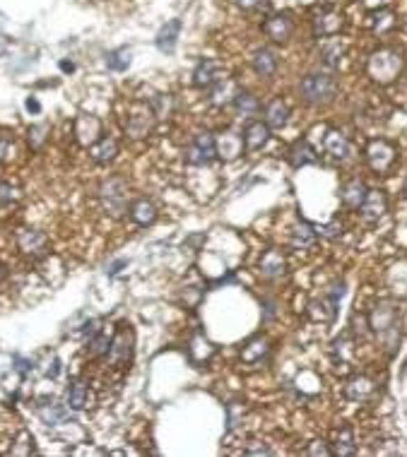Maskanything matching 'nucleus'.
<instances>
[{
	"label": "nucleus",
	"instance_id": "obj_41",
	"mask_svg": "<svg viewBox=\"0 0 407 457\" xmlns=\"http://www.w3.org/2000/svg\"><path fill=\"white\" fill-rule=\"evenodd\" d=\"M227 412H229V419H227V424H229V426H227V428H229V431H234V428L239 426V419L244 417V407H241V404H237V402H234V404H229V409H227Z\"/></svg>",
	"mask_w": 407,
	"mask_h": 457
},
{
	"label": "nucleus",
	"instance_id": "obj_40",
	"mask_svg": "<svg viewBox=\"0 0 407 457\" xmlns=\"http://www.w3.org/2000/svg\"><path fill=\"white\" fill-rule=\"evenodd\" d=\"M316 231H318V236H323V239H337V236H342L344 227H342L340 219H333L330 224H326V227H318Z\"/></svg>",
	"mask_w": 407,
	"mask_h": 457
},
{
	"label": "nucleus",
	"instance_id": "obj_3",
	"mask_svg": "<svg viewBox=\"0 0 407 457\" xmlns=\"http://www.w3.org/2000/svg\"><path fill=\"white\" fill-rule=\"evenodd\" d=\"M337 94V80L330 72H311L299 82V97L309 106H328Z\"/></svg>",
	"mask_w": 407,
	"mask_h": 457
},
{
	"label": "nucleus",
	"instance_id": "obj_24",
	"mask_svg": "<svg viewBox=\"0 0 407 457\" xmlns=\"http://www.w3.org/2000/svg\"><path fill=\"white\" fill-rule=\"evenodd\" d=\"M179 34H181V19H169V22L159 29V34H157V49H159L161 54H171V51L176 49Z\"/></svg>",
	"mask_w": 407,
	"mask_h": 457
},
{
	"label": "nucleus",
	"instance_id": "obj_13",
	"mask_svg": "<svg viewBox=\"0 0 407 457\" xmlns=\"http://www.w3.org/2000/svg\"><path fill=\"white\" fill-rule=\"evenodd\" d=\"M241 138H244V150L246 152L263 150V147L268 145V140H270L268 123H263V120H250L246 128H244Z\"/></svg>",
	"mask_w": 407,
	"mask_h": 457
},
{
	"label": "nucleus",
	"instance_id": "obj_9",
	"mask_svg": "<svg viewBox=\"0 0 407 457\" xmlns=\"http://www.w3.org/2000/svg\"><path fill=\"white\" fill-rule=\"evenodd\" d=\"M17 248L31 260H41L49 253V239L36 229H22L17 234Z\"/></svg>",
	"mask_w": 407,
	"mask_h": 457
},
{
	"label": "nucleus",
	"instance_id": "obj_4",
	"mask_svg": "<svg viewBox=\"0 0 407 457\" xmlns=\"http://www.w3.org/2000/svg\"><path fill=\"white\" fill-rule=\"evenodd\" d=\"M99 200H102V207L106 209V214H111L113 219L123 217L128 212V202H130L128 183L118 176L106 178L102 183V188H99Z\"/></svg>",
	"mask_w": 407,
	"mask_h": 457
},
{
	"label": "nucleus",
	"instance_id": "obj_16",
	"mask_svg": "<svg viewBox=\"0 0 407 457\" xmlns=\"http://www.w3.org/2000/svg\"><path fill=\"white\" fill-rule=\"evenodd\" d=\"M323 145H326V152L335 161H347L349 154H352V143H349V138L342 130H328L326 143Z\"/></svg>",
	"mask_w": 407,
	"mask_h": 457
},
{
	"label": "nucleus",
	"instance_id": "obj_23",
	"mask_svg": "<svg viewBox=\"0 0 407 457\" xmlns=\"http://www.w3.org/2000/svg\"><path fill=\"white\" fill-rule=\"evenodd\" d=\"M65 402H67V407L70 409H87L90 407V387H87V383L80 380V378L70 380L67 392H65Z\"/></svg>",
	"mask_w": 407,
	"mask_h": 457
},
{
	"label": "nucleus",
	"instance_id": "obj_45",
	"mask_svg": "<svg viewBox=\"0 0 407 457\" xmlns=\"http://www.w3.org/2000/svg\"><path fill=\"white\" fill-rule=\"evenodd\" d=\"M13 152V143H10L8 135H0V161H5Z\"/></svg>",
	"mask_w": 407,
	"mask_h": 457
},
{
	"label": "nucleus",
	"instance_id": "obj_8",
	"mask_svg": "<svg viewBox=\"0 0 407 457\" xmlns=\"http://www.w3.org/2000/svg\"><path fill=\"white\" fill-rule=\"evenodd\" d=\"M130 356H133V332H130V328L121 325V330L113 335L106 359L111 366H128Z\"/></svg>",
	"mask_w": 407,
	"mask_h": 457
},
{
	"label": "nucleus",
	"instance_id": "obj_31",
	"mask_svg": "<svg viewBox=\"0 0 407 457\" xmlns=\"http://www.w3.org/2000/svg\"><path fill=\"white\" fill-rule=\"evenodd\" d=\"M237 94H239V89L234 85V80H219L217 85L210 87V102L215 104V106H224V104L234 102Z\"/></svg>",
	"mask_w": 407,
	"mask_h": 457
},
{
	"label": "nucleus",
	"instance_id": "obj_34",
	"mask_svg": "<svg viewBox=\"0 0 407 457\" xmlns=\"http://www.w3.org/2000/svg\"><path fill=\"white\" fill-rule=\"evenodd\" d=\"M39 417L44 419V424H49V426H58V424L65 422L67 409L56 402H44V404H39Z\"/></svg>",
	"mask_w": 407,
	"mask_h": 457
},
{
	"label": "nucleus",
	"instance_id": "obj_1",
	"mask_svg": "<svg viewBox=\"0 0 407 457\" xmlns=\"http://www.w3.org/2000/svg\"><path fill=\"white\" fill-rule=\"evenodd\" d=\"M369 328L378 335L381 344L393 354L400 344V311L393 301H378L369 311Z\"/></svg>",
	"mask_w": 407,
	"mask_h": 457
},
{
	"label": "nucleus",
	"instance_id": "obj_7",
	"mask_svg": "<svg viewBox=\"0 0 407 457\" xmlns=\"http://www.w3.org/2000/svg\"><path fill=\"white\" fill-rule=\"evenodd\" d=\"M154 111L147 106H135L133 111H130L128 120H125V133L130 135L133 140H143L147 138L150 133H152L154 128Z\"/></svg>",
	"mask_w": 407,
	"mask_h": 457
},
{
	"label": "nucleus",
	"instance_id": "obj_51",
	"mask_svg": "<svg viewBox=\"0 0 407 457\" xmlns=\"http://www.w3.org/2000/svg\"><path fill=\"white\" fill-rule=\"evenodd\" d=\"M27 109H29V111H34V113H39V111H41L39 102H36V99H31V97L27 99Z\"/></svg>",
	"mask_w": 407,
	"mask_h": 457
},
{
	"label": "nucleus",
	"instance_id": "obj_53",
	"mask_svg": "<svg viewBox=\"0 0 407 457\" xmlns=\"http://www.w3.org/2000/svg\"><path fill=\"white\" fill-rule=\"evenodd\" d=\"M3 277H5V272H3V267H0V282H3Z\"/></svg>",
	"mask_w": 407,
	"mask_h": 457
},
{
	"label": "nucleus",
	"instance_id": "obj_39",
	"mask_svg": "<svg viewBox=\"0 0 407 457\" xmlns=\"http://www.w3.org/2000/svg\"><path fill=\"white\" fill-rule=\"evenodd\" d=\"M106 65H109V70H125V67L130 65V51L128 49H116V51H111V54L106 56Z\"/></svg>",
	"mask_w": 407,
	"mask_h": 457
},
{
	"label": "nucleus",
	"instance_id": "obj_21",
	"mask_svg": "<svg viewBox=\"0 0 407 457\" xmlns=\"http://www.w3.org/2000/svg\"><path fill=\"white\" fill-rule=\"evenodd\" d=\"M367 191L369 188L364 186V181H359V178H352V181H347L342 186L340 191V200L347 209H359L364 202V198H367Z\"/></svg>",
	"mask_w": 407,
	"mask_h": 457
},
{
	"label": "nucleus",
	"instance_id": "obj_26",
	"mask_svg": "<svg viewBox=\"0 0 407 457\" xmlns=\"http://www.w3.org/2000/svg\"><path fill=\"white\" fill-rule=\"evenodd\" d=\"M128 212H130V219H133L138 227H150V224H154V219H157V207L147 200V198L135 200L133 205H130Z\"/></svg>",
	"mask_w": 407,
	"mask_h": 457
},
{
	"label": "nucleus",
	"instance_id": "obj_11",
	"mask_svg": "<svg viewBox=\"0 0 407 457\" xmlns=\"http://www.w3.org/2000/svg\"><path fill=\"white\" fill-rule=\"evenodd\" d=\"M258 270H260V275H263L265 280H270V282L285 277V272H287V257H285V253L278 250V248H268L263 255H260Z\"/></svg>",
	"mask_w": 407,
	"mask_h": 457
},
{
	"label": "nucleus",
	"instance_id": "obj_47",
	"mask_svg": "<svg viewBox=\"0 0 407 457\" xmlns=\"http://www.w3.org/2000/svg\"><path fill=\"white\" fill-rule=\"evenodd\" d=\"M99 325H102V320H99V318H94V320H90V323H85V328H82V335H85V337H94V335L102 330Z\"/></svg>",
	"mask_w": 407,
	"mask_h": 457
},
{
	"label": "nucleus",
	"instance_id": "obj_32",
	"mask_svg": "<svg viewBox=\"0 0 407 457\" xmlns=\"http://www.w3.org/2000/svg\"><path fill=\"white\" fill-rule=\"evenodd\" d=\"M232 104H234V109H237V113L241 115V118H248V120L260 111L258 99H255L250 92H239Z\"/></svg>",
	"mask_w": 407,
	"mask_h": 457
},
{
	"label": "nucleus",
	"instance_id": "obj_17",
	"mask_svg": "<svg viewBox=\"0 0 407 457\" xmlns=\"http://www.w3.org/2000/svg\"><path fill=\"white\" fill-rule=\"evenodd\" d=\"M270 351H273V346H270L268 337H255L241 349V361L248 366H260L263 361L270 359Z\"/></svg>",
	"mask_w": 407,
	"mask_h": 457
},
{
	"label": "nucleus",
	"instance_id": "obj_33",
	"mask_svg": "<svg viewBox=\"0 0 407 457\" xmlns=\"http://www.w3.org/2000/svg\"><path fill=\"white\" fill-rule=\"evenodd\" d=\"M337 301L335 298H321V301H313L311 306H309V315L313 320H321V323H328V320H333L335 318V313H337Z\"/></svg>",
	"mask_w": 407,
	"mask_h": 457
},
{
	"label": "nucleus",
	"instance_id": "obj_36",
	"mask_svg": "<svg viewBox=\"0 0 407 457\" xmlns=\"http://www.w3.org/2000/svg\"><path fill=\"white\" fill-rule=\"evenodd\" d=\"M352 342H349L347 335H342V337H337L335 342H333V359H335L337 369L340 366H347V361L352 359Z\"/></svg>",
	"mask_w": 407,
	"mask_h": 457
},
{
	"label": "nucleus",
	"instance_id": "obj_42",
	"mask_svg": "<svg viewBox=\"0 0 407 457\" xmlns=\"http://www.w3.org/2000/svg\"><path fill=\"white\" fill-rule=\"evenodd\" d=\"M306 455H333V448H328L326 440H313V443L309 445V448L304 450Z\"/></svg>",
	"mask_w": 407,
	"mask_h": 457
},
{
	"label": "nucleus",
	"instance_id": "obj_28",
	"mask_svg": "<svg viewBox=\"0 0 407 457\" xmlns=\"http://www.w3.org/2000/svg\"><path fill=\"white\" fill-rule=\"evenodd\" d=\"M118 154V143L113 138H102L90 147V157L97 164H109Z\"/></svg>",
	"mask_w": 407,
	"mask_h": 457
},
{
	"label": "nucleus",
	"instance_id": "obj_5",
	"mask_svg": "<svg viewBox=\"0 0 407 457\" xmlns=\"http://www.w3.org/2000/svg\"><path fill=\"white\" fill-rule=\"evenodd\" d=\"M364 157H367V164L372 166L376 173H388L400 159L398 147L383 138L372 140V143L367 145V150H364Z\"/></svg>",
	"mask_w": 407,
	"mask_h": 457
},
{
	"label": "nucleus",
	"instance_id": "obj_50",
	"mask_svg": "<svg viewBox=\"0 0 407 457\" xmlns=\"http://www.w3.org/2000/svg\"><path fill=\"white\" fill-rule=\"evenodd\" d=\"M8 49H10V39L8 36H0V56L8 54Z\"/></svg>",
	"mask_w": 407,
	"mask_h": 457
},
{
	"label": "nucleus",
	"instance_id": "obj_43",
	"mask_svg": "<svg viewBox=\"0 0 407 457\" xmlns=\"http://www.w3.org/2000/svg\"><path fill=\"white\" fill-rule=\"evenodd\" d=\"M44 133H49V125H36V128H31L29 130V143L34 147H39L46 140Z\"/></svg>",
	"mask_w": 407,
	"mask_h": 457
},
{
	"label": "nucleus",
	"instance_id": "obj_54",
	"mask_svg": "<svg viewBox=\"0 0 407 457\" xmlns=\"http://www.w3.org/2000/svg\"><path fill=\"white\" fill-rule=\"evenodd\" d=\"M405 193H407V183H405Z\"/></svg>",
	"mask_w": 407,
	"mask_h": 457
},
{
	"label": "nucleus",
	"instance_id": "obj_29",
	"mask_svg": "<svg viewBox=\"0 0 407 457\" xmlns=\"http://www.w3.org/2000/svg\"><path fill=\"white\" fill-rule=\"evenodd\" d=\"M316 241H318V231L313 229L311 224L299 222L292 229V246H294L296 250H309L316 246Z\"/></svg>",
	"mask_w": 407,
	"mask_h": 457
},
{
	"label": "nucleus",
	"instance_id": "obj_44",
	"mask_svg": "<svg viewBox=\"0 0 407 457\" xmlns=\"http://www.w3.org/2000/svg\"><path fill=\"white\" fill-rule=\"evenodd\" d=\"M17 198V188H13L10 183H0V202H13Z\"/></svg>",
	"mask_w": 407,
	"mask_h": 457
},
{
	"label": "nucleus",
	"instance_id": "obj_38",
	"mask_svg": "<svg viewBox=\"0 0 407 457\" xmlns=\"http://www.w3.org/2000/svg\"><path fill=\"white\" fill-rule=\"evenodd\" d=\"M372 24H374V31L376 34H383V31L393 29L395 27V13L388 8L378 10V13L372 15Z\"/></svg>",
	"mask_w": 407,
	"mask_h": 457
},
{
	"label": "nucleus",
	"instance_id": "obj_14",
	"mask_svg": "<svg viewBox=\"0 0 407 457\" xmlns=\"http://www.w3.org/2000/svg\"><path fill=\"white\" fill-rule=\"evenodd\" d=\"M263 31L270 36L273 41H278V44H285V41H289V36L294 34V22L289 19V15H270L268 19H265L263 24Z\"/></svg>",
	"mask_w": 407,
	"mask_h": 457
},
{
	"label": "nucleus",
	"instance_id": "obj_37",
	"mask_svg": "<svg viewBox=\"0 0 407 457\" xmlns=\"http://www.w3.org/2000/svg\"><path fill=\"white\" fill-rule=\"evenodd\" d=\"M113 335L109 330H99L94 337H90V356H106L109 346H111Z\"/></svg>",
	"mask_w": 407,
	"mask_h": 457
},
{
	"label": "nucleus",
	"instance_id": "obj_2",
	"mask_svg": "<svg viewBox=\"0 0 407 457\" xmlns=\"http://www.w3.org/2000/svg\"><path fill=\"white\" fill-rule=\"evenodd\" d=\"M367 72L376 85H390L403 72V54L398 49H390V46L374 51L367 61Z\"/></svg>",
	"mask_w": 407,
	"mask_h": 457
},
{
	"label": "nucleus",
	"instance_id": "obj_22",
	"mask_svg": "<svg viewBox=\"0 0 407 457\" xmlns=\"http://www.w3.org/2000/svg\"><path fill=\"white\" fill-rule=\"evenodd\" d=\"M265 123L270 130H282L289 123V106H287L282 99H273V102L265 106Z\"/></svg>",
	"mask_w": 407,
	"mask_h": 457
},
{
	"label": "nucleus",
	"instance_id": "obj_6",
	"mask_svg": "<svg viewBox=\"0 0 407 457\" xmlns=\"http://www.w3.org/2000/svg\"><path fill=\"white\" fill-rule=\"evenodd\" d=\"M217 157V145L210 133H198L186 150V161L193 166H207Z\"/></svg>",
	"mask_w": 407,
	"mask_h": 457
},
{
	"label": "nucleus",
	"instance_id": "obj_19",
	"mask_svg": "<svg viewBox=\"0 0 407 457\" xmlns=\"http://www.w3.org/2000/svg\"><path fill=\"white\" fill-rule=\"evenodd\" d=\"M215 145H217V157H222V159H227V161H232V159H237V157L244 154V138L237 133H232V130L219 135V138L215 140Z\"/></svg>",
	"mask_w": 407,
	"mask_h": 457
},
{
	"label": "nucleus",
	"instance_id": "obj_30",
	"mask_svg": "<svg viewBox=\"0 0 407 457\" xmlns=\"http://www.w3.org/2000/svg\"><path fill=\"white\" fill-rule=\"evenodd\" d=\"M333 455L337 457H352L357 455V443H354L352 426H342L335 433V443H333Z\"/></svg>",
	"mask_w": 407,
	"mask_h": 457
},
{
	"label": "nucleus",
	"instance_id": "obj_46",
	"mask_svg": "<svg viewBox=\"0 0 407 457\" xmlns=\"http://www.w3.org/2000/svg\"><path fill=\"white\" fill-rule=\"evenodd\" d=\"M234 3L239 5L241 10H246V13H250V10H258L265 5V0H234Z\"/></svg>",
	"mask_w": 407,
	"mask_h": 457
},
{
	"label": "nucleus",
	"instance_id": "obj_48",
	"mask_svg": "<svg viewBox=\"0 0 407 457\" xmlns=\"http://www.w3.org/2000/svg\"><path fill=\"white\" fill-rule=\"evenodd\" d=\"M15 369L22 373V376H27V373H29L31 369H34V366H31V361L22 359V356H15Z\"/></svg>",
	"mask_w": 407,
	"mask_h": 457
},
{
	"label": "nucleus",
	"instance_id": "obj_20",
	"mask_svg": "<svg viewBox=\"0 0 407 457\" xmlns=\"http://www.w3.org/2000/svg\"><path fill=\"white\" fill-rule=\"evenodd\" d=\"M340 29H342V15L330 13V10H326V13H318L316 19H313V34H316L318 39L335 36Z\"/></svg>",
	"mask_w": 407,
	"mask_h": 457
},
{
	"label": "nucleus",
	"instance_id": "obj_49",
	"mask_svg": "<svg viewBox=\"0 0 407 457\" xmlns=\"http://www.w3.org/2000/svg\"><path fill=\"white\" fill-rule=\"evenodd\" d=\"M58 371H61V361L54 359V361L49 364V369H46V376H49V378H56V376H58Z\"/></svg>",
	"mask_w": 407,
	"mask_h": 457
},
{
	"label": "nucleus",
	"instance_id": "obj_52",
	"mask_svg": "<svg viewBox=\"0 0 407 457\" xmlns=\"http://www.w3.org/2000/svg\"><path fill=\"white\" fill-rule=\"evenodd\" d=\"M61 70L63 72H72V70H75V65H72L70 61H61Z\"/></svg>",
	"mask_w": 407,
	"mask_h": 457
},
{
	"label": "nucleus",
	"instance_id": "obj_12",
	"mask_svg": "<svg viewBox=\"0 0 407 457\" xmlns=\"http://www.w3.org/2000/svg\"><path fill=\"white\" fill-rule=\"evenodd\" d=\"M376 395V380L369 376H352L344 385V397L352 402H367Z\"/></svg>",
	"mask_w": 407,
	"mask_h": 457
},
{
	"label": "nucleus",
	"instance_id": "obj_27",
	"mask_svg": "<svg viewBox=\"0 0 407 457\" xmlns=\"http://www.w3.org/2000/svg\"><path fill=\"white\" fill-rule=\"evenodd\" d=\"M99 133H102V125H99L97 118H92V115H80L75 123V135L77 140H80L82 145H94L99 138Z\"/></svg>",
	"mask_w": 407,
	"mask_h": 457
},
{
	"label": "nucleus",
	"instance_id": "obj_18",
	"mask_svg": "<svg viewBox=\"0 0 407 457\" xmlns=\"http://www.w3.org/2000/svg\"><path fill=\"white\" fill-rule=\"evenodd\" d=\"M250 65H253L258 77H273L275 72H278L280 58L273 49H258L253 54V58H250Z\"/></svg>",
	"mask_w": 407,
	"mask_h": 457
},
{
	"label": "nucleus",
	"instance_id": "obj_35",
	"mask_svg": "<svg viewBox=\"0 0 407 457\" xmlns=\"http://www.w3.org/2000/svg\"><path fill=\"white\" fill-rule=\"evenodd\" d=\"M342 56H344V46L340 44V41H330V44H326L323 46V51H321V61H323V65H326L328 70L340 67Z\"/></svg>",
	"mask_w": 407,
	"mask_h": 457
},
{
	"label": "nucleus",
	"instance_id": "obj_10",
	"mask_svg": "<svg viewBox=\"0 0 407 457\" xmlns=\"http://www.w3.org/2000/svg\"><path fill=\"white\" fill-rule=\"evenodd\" d=\"M359 212H362L364 222L369 224H376L378 219H383V214L388 212V198H385V193L378 191V188H369Z\"/></svg>",
	"mask_w": 407,
	"mask_h": 457
},
{
	"label": "nucleus",
	"instance_id": "obj_25",
	"mask_svg": "<svg viewBox=\"0 0 407 457\" xmlns=\"http://www.w3.org/2000/svg\"><path fill=\"white\" fill-rule=\"evenodd\" d=\"M289 161L294 169H301V166H309V164H316L318 157H316V150L309 145V140H296L289 150Z\"/></svg>",
	"mask_w": 407,
	"mask_h": 457
},
{
	"label": "nucleus",
	"instance_id": "obj_15",
	"mask_svg": "<svg viewBox=\"0 0 407 457\" xmlns=\"http://www.w3.org/2000/svg\"><path fill=\"white\" fill-rule=\"evenodd\" d=\"M222 80L219 77V63L212 61V58H205V61L198 63L195 72H193V87L198 89H210L212 85Z\"/></svg>",
	"mask_w": 407,
	"mask_h": 457
}]
</instances>
